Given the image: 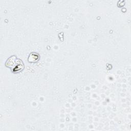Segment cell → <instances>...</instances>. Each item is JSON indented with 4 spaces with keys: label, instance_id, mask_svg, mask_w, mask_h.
I'll use <instances>...</instances> for the list:
<instances>
[{
    "label": "cell",
    "instance_id": "obj_2",
    "mask_svg": "<svg viewBox=\"0 0 131 131\" xmlns=\"http://www.w3.org/2000/svg\"><path fill=\"white\" fill-rule=\"evenodd\" d=\"M39 59V55L36 53H31L28 57V61L30 62H35Z\"/></svg>",
    "mask_w": 131,
    "mask_h": 131
},
{
    "label": "cell",
    "instance_id": "obj_1",
    "mask_svg": "<svg viewBox=\"0 0 131 131\" xmlns=\"http://www.w3.org/2000/svg\"><path fill=\"white\" fill-rule=\"evenodd\" d=\"M6 66L10 68L12 71L14 73H17L23 70L24 66L23 61L17 58L15 56L10 57L6 61Z\"/></svg>",
    "mask_w": 131,
    "mask_h": 131
}]
</instances>
